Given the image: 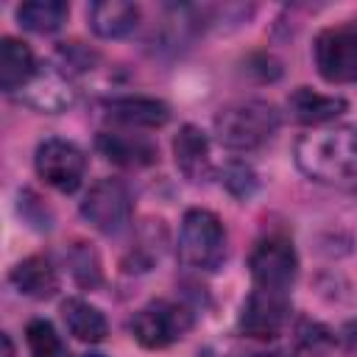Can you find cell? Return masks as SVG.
I'll use <instances>...</instances> for the list:
<instances>
[{
    "mask_svg": "<svg viewBox=\"0 0 357 357\" xmlns=\"http://www.w3.org/2000/svg\"><path fill=\"white\" fill-rule=\"evenodd\" d=\"M298 170L329 190L357 192V126L332 123L310 128L293 148Z\"/></svg>",
    "mask_w": 357,
    "mask_h": 357,
    "instance_id": "obj_1",
    "label": "cell"
},
{
    "mask_svg": "<svg viewBox=\"0 0 357 357\" xmlns=\"http://www.w3.org/2000/svg\"><path fill=\"white\" fill-rule=\"evenodd\" d=\"M279 131V109L259 98L226 103L215 114V134L231 151H257Z\"/></svg>",
    "mask_w": 357,
    "mask_h": 357,
    "instance_id": "obj_2",
    "label": "cell"
},
{
    "mask_svg": "<svg viewBox=\"0 0 357 357\" xmlns=\"http://www.w3.org/2000/svg\"><path fill=\"white\" fill-rule=\"evenodd\" d=\"M178 262L192 271H215L226 259V229L209 209H187L176 243Z\"/></svg>",
    "mask_w": 357,
    "mask_h": 357,
    "instance_id": "obj_3",
    "label": "cell"
},
{
    "mask_svg": "<svg viewBox=\"0 0 357 357\" xmlns=\"http://www.w3.org/2000/svg\"><path fill=\"white\" fill-rule=\"evenodd\" d=\"M248 271H251L254 287L290 293L298 273V257L293 243L284 234H268L257 240V245L248 254Z\"/></svg>",
    "mask_w": 357,
    "mask_h": 357,
    "instance_id": "obj_4",
    "label": "cell"
},
{
    "mask_svg": "<svg viewBox=\"0 0 357 357\" xmlns=\"http://www.w3.org/2000/svg\"><path fill=\"white\" fill-rule=\"evenodd\" d=\"M192 329V312L178 301L156 298L134 312L131 335L145 349H167Z\"/></svg>",
    "mask_w": 357,
    "mask_h": 357,
    "instance_id": "obj_5",
    "label": "cell"
},
{
    "mask_svg": "<svg viewBox=\"0 0 357 357\" xmlns=\"http://www.w3.org/2000/svg\"><path fill=\"white\" fill-rule=\"evenodd\" d=\"M312 59L324 81L329 84L357 81V20L324 28L315 36Z\"/></svg>",
    "mask_w": 357,
    "mask_h": 357,
    "instance_id": "obj_6",
    "label": "cell"
},
{
    "mask_svg": "<svg viewBox=\"0 0 357 357\" xmlns=\"http://www.w3.org/2000/svg\"><path fill=\"white\" fill-rule=\"evenodd\" d=\"M33 165H36L39 178L47 187H53L59 192H75L86 173V153L70 139L50 137L45 142H39Z\"/></svg>",
    "mask_w": 357,
    "mask_h": 357,
    "instance_id": "obj_7",
    "label": "cell"
},
{
    "mask_svg": "<svg viewBox=\"0 0 357 357\" xmlns=\"http://www.w3.org/2000/svg\"><path fill=\"white\" fill-rule=\"evenodd\" d=\"M81 215L103 234H120L131 223V192L120 178H98L81 201Z\"/></svg>",
    "mask_w": 357,
    "mask_h": 357,
    "instance_id": "obj_8",
    "label": "cell"
},
{
    "mask_svg": "<svg viewBox=\"0 0 357 357\" xmlns=\"http://www.w3.org/2000/svg\"><path fill=\"white\" fill-rule=\"evenodd\" d=\"M287 321H290V293H273V290L254 287L240 310L237 326L248 337L268 340V337H276Z\"/></svg>",
    "mask_w": 357,
    "mask_h": 357,
    "instance_id": "obj_9",
    "label": "cell"
},
{
    "mask_svg": "<svg viewBox=\"0 0 357 357\" xmlns=\"http://www.w3.org/2000/svg\"><path fill=\"white\" fill-rule=\"evenodd\" d=\"M173 159H176V167L181 170V176L192 184L209 181L215 176L209 139L198 126L187 123L178 128V134L173 137Z\"/></svg>",
    "mask_w": 357,
    "mask_h": 357,
    "instance_id": "obj_10",
    "label": "cell"
},
{
    "mask_svg": "<svg viewBox=\"0 0 357 357\" xmlns=\"http://www.w3.org/2000/svg\"><path fill=\"white\" fill-rule=\"evenodd\" d=\"M22 100L39 112H64L73 106L75 100V89L70 84V75L59 67H39L36 75L28 81V86L22 89Z\"/></svg>",
    "mask_w": 357,
    "mask_h": 357,
    "instance_id": "obj_11",
    "label": "cell"
},
{
    "mask_svg": "<svg viewBox=\"0 0 357 357\" xmlns=\"http://www.w3.org/2000/svg\"><path fill=\"white\" fill-rule=\"evenodd\" d=\"M98 151L123 167H145L153 165L159 151L145 134H131V131H103L98 134Z\"/></svg>",
    "mask_w": 357,
    "mask_h": 357,
    "instance_id": "obj_12",
    "label": "cell"
},
{
    "mask_svg": "<svg viewBox=\"0 0 357 357\" xmlns=\"http://www.w3.org/2000/svg\"><path fill=\"white\" fill-rule=\"evenodd\" d=\"M287 112L296 123L301 126H326L329 120H335L337 114L346 112V100L337 98V95H324V92H315L310 86H296L290 95H287Z\"/></svg>",
    "mask_w": 357,
    "mask_h": 357,
    "instance_id": "obj_13",
    "label": "cell"
},
{
    "mask_svg": "<svg viewBox=\"0 0 357 357\" xmlns=\"http://www.w3.org/2000/svg\"><path fill=\"white\" fill-rule=\"evenodd\" d=\"M106 117L126 128H159L167 123L170 112L156 98L126 95V98H112L106 103Z\"/></svg>",
    "mask_w": 357,
    "mask_h": 357,
    "instance_id": "obj_14",
    "label": "cell"
},
{
    "mask_svg": "<svg viewBox=\"0 0 357 357\" xmlns=\"http://www.w3.org/2000/svg\"><path fill=\"white\" fill-rule=\"evenodd\" d=\"M36 59L33 50L14 36H3L0 39V86L3 92H17L25 89L28 81L36 75Z\"/></svg>",
    "mask_w": 357,
    "mask_h": 357,
    "instance_id": "obj_15",
    "label": "cell"
},
{
    "mask_svg": "<svg viewBox=\"0 0 357 357\" xmlns=\"http://www.w3.org/2000/svg\"><path fill=\"white\" fill-rule=\"evenodd\" d=\"M8 282L14 284L17 293L28 296V298H50L59 287V276L56 268L50 265L47 257H25L22 262H17L8 273Z\"/></svg>",
    "mask_w": 357,
    "mask_h": 357,
    "instance_id": "obj_16",
    "label": "cell"
},
{
    "mask_svg": "<svg viewBox=\"0 0 357 357\" xmlns=\"http://www.w3.org/2000/svg\"><path fill=\"white\" fill-rule=\"evenodd\" d=\"M139 22V6L126 0H100L89 6V28L103 39L128 36Z\"/></svg>",
    "mask_w": 357,
    "mask_h": 357,
    "instance_id": "obj_17",
    "label": "cell"
},
{
    "mask_svg": "<svg viewBox=\"0 0 357 357\" xmlns=\"http://www.w3.org/2000/svg\"><path fill=\"white\" fill-rule=\"evenodd\" d=\"M61 321H64L67 332L81 343H100L109 332L106 315L95 304L75 298V296L61 301Z\"/></svg>",
    "mask_w": 357,
    "mask_h": 357,
    "instance_id": "obj_18",
    "label": "cell"
},
{
    "mask_svg": "<svg viewBox=\"0 0 357 357\" xmlns=\"http://www.w3.org/2000/svg\"><path fill=\"white\" fill-rule=\"evenodd\" d=\"M67 17L70 6L64 0H33L17 8V22L33 33H53L67 22Z\"/></svg>",
    "mask_w": 357,
    "mask_h": 357,
    "instance_id": "obj_19",
    "label": "cell"
},
{
    "mask_svg": "<svg viewBox=\"0 0 357 357\" xmlns=\"http://www.w3.org/2000/svg\"><path fill=\"white\" fill-rule=\"evenodd\" d=\"M25 343L31 357H61L64 354V343L56 332V326L45 318H33L25 326Z\"/></svg>",
    "mask_w": 357,
    "mask_h": 357,
    "instance_id": "obj_20",
    "label": "cell"
},
{
    "mask_svg": "<svg viewBox=\"0 0 357 357\" xmlns=\"http://www.w3.org/2000/svg\"><path fill=\"white\" fill-rule=\"evenodd\" d=\"M70 265H73V273H75V279L81 284H89V287L98 284L100 268H98V257H95V251L89 245L78 243V248H73V254H70Z\"/></svg>",
    "mask_w": 357,
    "mask_h": 357,
    "instance_id": "obj_21",
    "label": "cell"
},
{
    "mask_svg": "<svg viewBox=\"0 0 357 357\" xmlns=\"http://www.w3.org/2000/svg\"><path fill=\"white\" fill-rule=\"evenodd\" d=\"M226 187L234 195H248L254 190V173H251V167L243 165V162L229 165V170H226Z\"/></svg>",
    "mask_w": 357,
    "mask_h": 357,
    "instance_id": "obj_22",
    "label": "cell"
},
{
    "mask_svg": "<svg viewBox=\"0 0 357 357\" xmlns=\"http://www.w3.org/2000/svg\"><path fill=\"white\" fill-rule=\"evenodd\" d=\"M245 357H293L287 349H273V351H254V354H245Z\"/></svg>",
    "mask_w": 357,
    "mask_h": 357,
    "instance_id": "obj_23",
    "label": "cell"
},
{
    "mask_svg": "<svg viewBox=\"0 0 357 357\" xmlns=\"http://www.w3.org/2000/svg\"><path fill=\"white\" fill-rule=\"evenodd\" d=\"M0 343H3V357H14V343H11V337L6 332L0 335Z\"/></svg>",
    "mask_w": 357,
    "mask_h": 357,
    "instance_id": "obj_24",
    "label": "cell"
},
{
    "mask_svg": "<svg viewBox=\"0 0 357 357\" xmlns=\"http://www.w3.org/2000/svg\"><path fill=\"white\" fill-rule=\"evenodd\" d=\"M78 357H103V354H78Z\"/></svg>",
    "mask_w": 357,
    "mask_h": 357,
    "instance_id": "obj_25",
    "label": "cell"
}]
</instances>
